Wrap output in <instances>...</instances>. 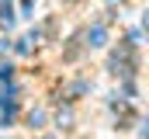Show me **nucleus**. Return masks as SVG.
<instances>
[{"mask_svg":"<svg viewBox=\"0 0 149 139\" xmlns=\"http://www.w3.org/2000/svg\"><path fill=\"white\" fill-rule=\"evenodd\" d=\"M87 45H94V49L104 45V28H101V25H94V28L87 32Z\"/></svg>","mask_w":149,"mask_h":139,"instance_id":"obj_1","label":"nucleus"},{"mask_svg":"<svg viewBox=\"0 0 149 139\" xmlns=\"http://www.w3.org/2000/svg\"><path fill=\"white\" fill-rule=\"evenodd\" d=\"M0 21H3V25H10V21H14V11H10V4H0Z\"/></svg>","mask_w":149,"mask_h":139,"instance_id":"obj_2","label":"nucleus"},{"mask_svg":"<svg viewBox=\"0 0 149 139\" xmlns=\"http://www.w3.org/2000/svg\"><path fill=\"white\" fill-rule=\"evenodd\" d=\"M146 139H149V125H146Z\"/></svg>","mask_w":149,"mask_h":139,"instance_id":"obj_3","label":"nucleus"},{"mask_svg":"<svg viewBox=\"0 0 149 139\" xmlns=\"http://www.w3.org/2000/svg\"><path fill=\"white\" fill-rule=\"evenodd\" d=\"M146 25H149V14H146Z\"/></svg>","mask_w":149,"mask_h":139,"instance_id":"obj_4","label":"nucleus"}]
</instances>
